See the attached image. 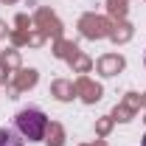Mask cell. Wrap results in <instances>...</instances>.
I'll return each instance as SVG.
<instances>
[{"mask_svg":"<svg viewBox=\"0 0 146 146\" xmlns=\"http://www.w3.org/2000/svg\"><path fill=\"white\" fill-rule=\"evenodd\" d=\"M79 31L87 39H104L112 34V23L107 17H98V14H84L79 20Z\"/></svg>","mask_w":146,"mask_h":146,"instance_id":"3957f363","label":"cell"},{"mask_svg":"<svg viewBox=\"0 0 146 146\" xmlns=\"http://www.w3.org/2000/svg\"><path fill=\"white\" fill-rule=\"evenodd\" d=\"M48 118H45V112H39V110L28 107V110H20L17 118H14V127L23 138H28V141H45V132H48Z\"/></svg>","mask_w":146,"mask_h":146,"instance_id":"6da1fadb","label":"cell"},{"mask_svg":"<svg viewBox=\"0 0 146 146\" xmlns=\"http://www.w3.org/2000/svg\"><path fill=\"white\" fill-rule=\"evenodd\" d=\"M112 124H115L112 115H110V118H98V121H96V135H107L110 129H112Z\"/></svg>","mask_w":146,"mask_h":146,"instance_id":"9a60e30c","label":"cell"},{"mask_svg":"<svg viewBox=\"0 0 146 146\" xmlns=\"http://www.w3.org/2000/svg\"><path fill=\"white\" fill-rule=\"evenodd\" d=\"M143 121H146V118H143Z\"/></svg>","mask_w":146,"mask_h":146,"instance_id":"d6986e66","label":"cell"},{"mask_svg":"<svg viewBox=\"0 0 146 146\" xmlns=\"http://www.w3.org/2000/svg\"><path fill=\"white\" fill-rule=\"evenodd\" d=\"M3 3H17V0H3Z\"/></svg>","mask_w":146,"mask_h":146,"instance_id":"e0dca14e","label":"cell"},{"mask_svg":"<svg viewBox=\"0 0 146 146\" xmlns=\"http://www.w3.org/2000/svg\"><path fill=\"white\" fill-rule=\"evenodd\" d=\"M34 23H36V28H39L45 36L62 39V23L56 20V14L51 11V9H39V11L34 14Z\"/></svg>","mask_w":146,"mask_h":146,"instance_id":"5b68a950","label":"cell"},{"mask_svg":"<svg viewBox=\"0 0 146 146\" xmlns=\"http://www.w3.org/2000/svg\"><path fill=\"white\" fill-rule=\"evenodd\" d=\"M54 56L65 59V62H68L76 73H87V70L93 68V62L82 54L73 42H68V39H54Z\"/></svg>","mask_w":146,"mask_h":146,"instance_id":"7a4b0ae2","label":"cell"},{"mask_svg":"<svg viewBox=\"0 0 146 146\" xmlns=\"http://www.w3.org/2000/svg\"><path fill=\"white\" fill-rule=\"evenodd\" d=\"M127 3H129V0H107V11L121 23V20L127 17Z\"/></svg>","mask_w":146,"mask_h":146,"instance_id":"7c38bea8","label":"cell"},{"mask_svg":"<svg viewBox=\"0 0 146 146\" xmlns=\"http://www.w3.org/2000/svg\"><path fill=\"white\" fill-rule=\"evenodd\" d=\"M51 96H56L59 101H70L73 96H76V87H73V82H68V79H56L54 84H51Z\"/></svg>","mask_w":146,"mask_h":146,"instance_id":"9c48e42d","label":"cell"},{"mask_svg":"<svg viewBox=\"0 0 146 146\" xmlns=\"http://www.w3.org/2000/svg\"><path fill=\"white\" fill-rule=\"evenodd\" d=\"M36 84V70H25V68H20L17 70V76H14V93H20V90H28V87H34Z\"/></svg>","mask_w":146,"mask_h":146,"instance_id":"30bf717a","label":"cell"},{"mask_svg":"<svg viewBox=\"0 0 146 146\" xmlns=\"http://www.w3.org/2000/svg\"><path fill=\"white\" fill-rule=\"evenodd\" d=\"M73 87H76V96H79L82 101H87V104H96V101L101 98V84H96L87 76H79V79L73 82Z\"/></svg>","mask_w":146,"mask_h":146,"instance_id":"8992f818","label":"cell"},{"mask_svg":"<svg viewBox=\"0 0 146 146\" xmlns=\"http://www.w3.org/2000/svg\"><path fill=\"white\" fill-rule=\"evenodd\" d=\"M141 107H143V93H127L124 101L112 110V121H132Z\"/></svg>","mask_w":146,"mask_h":146,"instance_id":"277c9868","label":"cell"},{"mask_svg":"<svg viewBox=\"0 0 146 146\" xmlns=\"http://www.w3.org/2000/svg\"><path fill=\"white\" fill-rule=\"evenodd\" d=\"M0 146H23V141L14 129H0Z\"/></svg>","mask_w":146,"mask_h":146,"instance_id":"5bb4252c","label":"cell"},{"mask_svg":"<svg viewBox=\"0 0 146 146\" xmlns=\"http://www.w3.org/2000/svg\"><path fill=\"white\" fill-rule=\"evenodd\" d=\"M84 146H107L104 141H96V143H84Z\"/></svg>","mask_w":146,"mask_h":146,"instance_id":"2e32d148","label":"cell"},{"mask_svg":"<svg viewBox=\"0 0 146 146\" xmlns=\"http://www.w3.org/2000/svg\"><path fill=\"white\" fill-rule=\"evenodd\" d=\"M45 143L48 146H65V129L59 124H48V132H45Z\"/></svg>","mask_w":146,"mask_h":146,"instance_id":"8fae6325","label":"cell"},{"mask_svg":"<svg viewBox=\"0 0 146 146\" xmlns=\"http://www.w3.org/2000/svg\"><path fill=\"white\" fill-rule=\"evenodd\" d=\"M112 39H115V42H127L129 36H132V25H129V23H124V20H121V23H118V25H112Z\"/></svg>","mask_w":146,"mask_h":146,"instance_id":"4fadbf2b","label":"cell"},{"mask_svg":"<svg viewBox=\"0 0 146 146\" xmlns=\"http://www.w3.org/2000/svg\"><path fill=\"white\" fill-rule=\"evenodd\" d=\"M28 25H31V20L25 17V14H17V31H11V34H9L14 45H25V42L31 39V34H34V31H31Z\"/></svg>","mask_w":146,"mask_h":146,"instance_id":"ba28073f","label":"cell"},{"mask_svg":"<svg viewBox=\"0 0 146 146\" xmlns=\"http://www.w3.org/2000/svg\"><path fill=\"white\" fill-rule=\"evenodd\" d=\"M143 146H146V135H143Z\"/></svg>","mask_w":146,"mask_h":146,"instance_id":"ac0fdd59","label":"cell"},{"mask_svg":"<svg viewBox=\"0 0 146 146\" xmlns=\"http://www.w3.org/2000/svg\"><path fill=\"white\" fill-rule=\"evenodd\" d=\"M96 68H98V73H101V76H115V73L124 70V56L107 54V56H101V59L96 62Z\"/></svg>","mask_w":146,"mask_h":146,"instance_id":"52a82bcc","label":"cell"}]
</instances>
